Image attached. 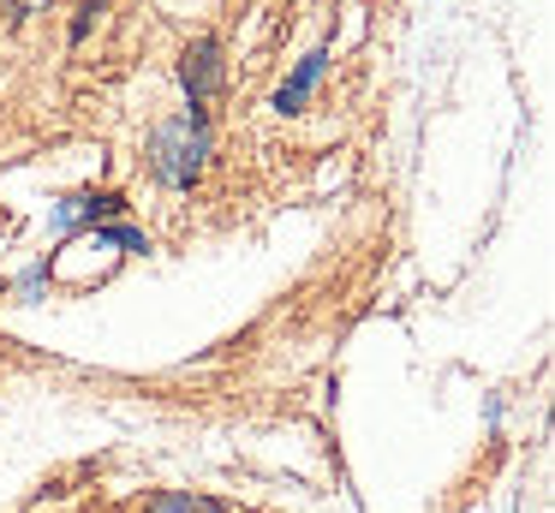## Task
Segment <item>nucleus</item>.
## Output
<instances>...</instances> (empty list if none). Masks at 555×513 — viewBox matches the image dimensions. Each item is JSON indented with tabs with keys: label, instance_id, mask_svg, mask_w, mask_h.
Wrapping results in <instances>:
<instances>
[{
	"label": "nucleus",
	"instance_id": "3",
	"mask_svg": "<svg viewBox=\"0 0 555 513\" xmlns=\"http://www.w3.org/2000/svg\"><path fill=\"white\" fill-rule=\"evenodd\" d=\"M114 209H126L114 191H78V197H66L61 209H54V227H61V233H66V227H85V221L96 227L102 215H114Z\"/></svg>",
	"mask_w": 555,
	"mask_h": 513
},
{
	"label": "nucleus",
	"instance_id": "6",
	"mask_svg": "<svg viewBox=\"0 0 555 513\" xmlns=\"http://www.w3.org/2000/svg\"><path fill=\"white\" fill-rule=\"evenodd\" d=\"M96 245H126V251H150L144 233H132V227H96Z\"/></svg>",
	"mask_w": 555,
	"mask_h": 513
},
{
	"label": "nucleus",
	"instance_id": "5",
	"mask_svg": "<svg viewBox=\"0 0 555 513\" xmlns=\"http://www.w3.org/2000/svg\"><path fill=\"white\" fill-rule=\"evenodd\" d=\"M156 513H228V508H216V501H197V496H162Z\"/></svg>",
	"mask_w": 555,
	"mask_h": 513
},
{
	"label": "nucleus",
	"instance_id": "4",
	"mask_svg": "<svg viewBox=\"0 0 555 513\" xmlns=\"http://www.w3.org/2000/svg\"><path fill=\"white\" fill-rule=\"evenodd\" d=\"M323 66H328V54H323V48L299 60V72H293V78L275 90V107H281V114H299V107H305V95L317 90V78H323Z\"/></svg>",
	"mask_w": 555,
	"mask_h": 513
},
{
	"label": "nucleus",
	"instance_id": "2",
	"mask_svg": "<svg viewBox=\"0 0 555 513\" xmlns=\"http://www.w3.org/2000/svg\"><path fill=\"white\" fill-rule=\"evenodd\" d=\"M180 78H185V95H192V114H204V102L216 95V84H221V48L209 42V36H197V42L185 48Z\"/></svg>",
	"mask_w": 555,
	"mask_h": 513
},
{
	"label": "nucleus",
	"instance_id": "1",
	"mask_svg": "<svg viewBox=\"0 0 555 513\" xmlns=\"http://www.w3.org/2000/svg\"><path fill=\"white\" fill-rule=\"evenodd\" d=\"M204 155H209V126L204 114H173L168 126H156V174L168 179V185H197V174H204Z\"/></svg>",
	"mask_w": 555,
	"mask_h": 513
},
{
	"label": "nucleus",
	"instance_id": "7",
	"mask_svg": "<svg viewBox=\"0 0 555 513\" xmlns=\"http://www.w3.org/2000/svg\"><path fill=\"white\" fill-rule=\"evenodd\" d=\"M90 12H102V0H85V7H78V24H73V36H85V30H90Z\"/></svg>",
	"mask_w": 555,
	"mask_h": 513
},
{
	"label": "nucleus",
	"instance_id": "8",
	"mask_svg": "<svg viewBox=\"0 0 555 513\" xmlns=\"http://www.w3.org/2000/svg\"><path fill=\"white\" fill-rule=\"evenodd\" d=\"M18 12H37V7H49V0H13Z\"/></svg>",
	"mask_w": 555,
	"mask_h": 513
}]
</instances>
